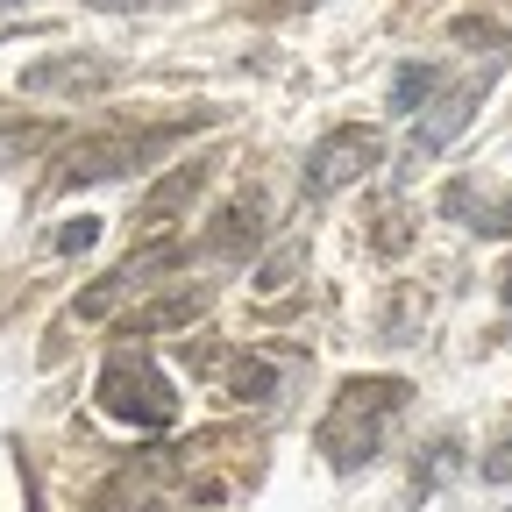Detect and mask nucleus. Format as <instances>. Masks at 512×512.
Wrapping results in <instances>:
<instances>
[{
	"label": "nucleus",
	"instance_id": "9d476101",
	"mask_svg": "<svg viewBox=\"0 0 512 512\" xmlns=\"http://www.w3.org/2000/svg\"><path fill=\"white\" fill-rule=\"evenodd\" d=\"M207 178H214V157H185L178 171H164V178L150 185V200L136 207V228H164V221H178V214L207 192Z\"/></svg>",
	"mask_w": 512,
	"mask_h": 512
},
{
	"label": "nucleus",
	"instance_id": "6e6552de",
	"mask_svg": "<svg viewBox=\"0 0 512 512\" xmlns=\"http://www.w3.org/2000/svg\"><path fill=\"white\" fill-rule=\"evenodd\" d=\"M264 221H271V207H264V192H242V200H228L221 214H214V228H207V256H221V264H249L256 249H264Z\"/></svg>",
	"mask_w": 512,
	"mask_h": 512
},
{
	"label": "nucleus",
	"instance_id": "1a4fd4ad",
	"mask_svg": "<svg viewBox=\"0 0 512 512\" xmlns=\"http://www.w3.org/2000/svg\"><path fill=\"white\" fill-rule=\"evenodd\" d=\"M207 306H214L207 285L157 292V299H143L136 313H121V320H114V342H143V335H164V328H192V320H207Z\"/></svg>",
	"mask_w": 512,
	"mask_h": 512
},
{
	"label": "nucleus",
	"instance_id": "dca6fc26",
	"mask_svg": "<svg viewBox=\"0 0 512 512\" xmlns=\"http://www.w3.org/2000/svg\"><path fill=\"white\" fill-rule=\"evenodd\" d=\"M29 150H43V128H0V171L22 164Z\"/></svg>",
	"mask_w": 512,
	"mask_h": 512
},
{
	"label": "nucleus",
	"instance_id": "39448f33",
	"mask_svg": "<svg viewBox=\"0 0 512 512\" xmlns=\"http://www.w3.org/2000/svg\"><path fill=\"white\" fill-rule=\"evenodd\" d=\"M185 256H192L185 242H150V249H136V256H121L107 278H93V285L79 292V306H72V313H79V320H107V313H121V299H136L150 278H171Z\"/></svg>",
	"mask_w": 512,
	"mask_h": 512
},
{
	"label": "nucleus",
	"instance_id": "f8f14e48",
	"mask_svg": "<svg viewBox=\"0 0 512 512\" xmlns=\"http://www.w3.org/2000/svg\"><path fill=\"white\" fill-rule=\"evenodd\" d=\"M228 399H235V406H271V399H278V363L256 356V349L235 356V363H228Z\"/></svg>",
	"mask_w": 512,
	"mask_h": 512
},
{
	"label": "nucleus",
	"instance_id": "4468645a",
	"mask_svg": "<svg viewBox=\"0 0 512 512\" xmlns=\"http://www.w3.org/2000/svg\"><path fill=\"white\" fill-rule=\"evenodd\" d=\"M299 271H306V242H278L264 264H256V292H285Z\"/></svg>",
	"mask_w": 512,
	"mask_h": 512
},
{
	"label": "nucleus",
	"instance_id": "7ed1b4c3",
	"mask_svg": "<svg viewBox=\"0 0 512 512\" xmlns=\"http://www.w3.org/2000/svg\"><path fill=\"white\" fill-rule=\"evenodd\" d=\"M171 136H178V128H100V136H79V143L57 150L50 185L79 192V185H100V178H121V171H143Z\"/></svg>",
	"mask_w": 512,
	"mask_h": 512
},
{
	"label": "nucleus",
	"instance_id": "f03ea898",
	"mask_svg": "<svg viewBox=\"0 0 512 512\" xmlns=\"http://www.w3.org/2000/svg\"><path fill=\"white\" fill-rule=\"evenodd\" d=\"M93 399L107 420L121 427H171L178 420V392H171V377L143 356V349H114L100 363V384H93Z\"/></svg>",
	"mask_w": 512,
	"mask_h": 512
},
{
	"label": "nucleus",
	"instance_id": "9b49d317",
	"mask_svg": "<svg viewBox=\"0 0 512 512\" xmlns=\"http://www.w3.org/2000/svg\"><path fill=\"white\" fill-rule=\"evenodd\" d=\"M484 86H491V79H470L463 93H448V100L434 107V121L413 128V157H434L441 143H456L463 128H470V114H477V100H484Z\"/></svg>",
	"mask_w": 512,
	"mask_h": 512
},
{
	"label": "nucleus",
	"instance_id": "20e7f679",
	"mask_svg": "<svg viewBox=\"0 0 512 512\" xmlns=\"http://www.w3.org/2000/svg\"><path fill=\"white\" fill-rule=\"evenodd\" d=\"M384 164V136L370 121H342V128H328L313 150H306V200H328V192H342V185H356L363 171H377Z\"/></svg>",
	"mask_w": 512,
	"mask_h": 512
},
{
	"label": "nucleus",
	"instance_id": "0eeeda50",
	"mask_svg": "<svg viewBox=\"0 0 512 512\" xmlns=\"http://www.w3.org/2000/svg\"><path fill=\"white\" fill-rule=\"evenodd\" d=\"M93 512H171V491H164V448L136 456L128 470H114L100 491H93Z\"/></svg>",
	"mask_w": 512,
	"mask_h": 512
},
{
	"label": "nucleus",
	"instance_id": "f3484780",
	"mask_svg": "<svg viewBox=\"0 0 512 512\" xmlns=\"http://www.w3.org/2000/svg\"><path fill=\"white\" fill-rule=\"evenodd\" d=\"M470 228H477V235H491V242H505V235H512V200L477 207V214H470Z\"/></svg>",
	"mask_w": 512,
	"mask_h": 512
},
{
	"label": "nucleus",
	"instance_id": "aec40b11",
	"mask_svg": "<svg viewBox=\"0 0 512 512\" xmlns=\"http://www.w3.org/2000/svg\"><path fill=\"white\" fill-rule=\"evenodd\" d=\"M8 8H15V0H0V15H8Z\"/></svg>",
	"mask_w": 512,
	"mask_h": 512
},
{
	"label": "nucleus",
	"instance_id": "423d86ee",
	"mask_svg": "<svg viewBox=\"0 0 512 512\" xmlns=\"http://www.w3.org/2000/svg\"><path fill=\"white\" fill-rule=\"evenodd\" d=\"M121 79V57H100V50H79V57H36L22 72V93H64V100H93Z\"/></svg>",
	"mask_w": 512,
	"mask_h": 512
},
{
	"label": "nucleus",
	"instance_id": "2eb2a0df",
	"mask_svg": "<svg viewBox=\"0 0 512 512\" xmlns=\"http://www.w3.org/2000/svg\"><path fill=\"white\" fill-rule=\"evenodd\" d=\"M100 242V221L93 214H79V221H64L57 235H50V249H64V256H79V249H93Z\"/></svg>",
	"mask_w": 512,
	"mask_h": 512
},
{
	"label": "nucleus",
	"instance_id": "f257e3e1",
	"mask_svg": "<svg viewBox=\"0 0 512 512\" xmlns=\"http://www.w3.org/2000/svg\"><path fill=\"white\" fill-rule=\"evenodd\" d=\"M413 399V384L406 377H349L335 406L320 413L313 441H320V456H328L335 470H363L377 448H384V427L399 420V406Z\"/></svg>",
	"mask_w": 512,
	"mask_h": 512
},
{
	"label": "nucleus",
	"instance_id": "a211bd4d",
	"mask_svg": "<svg viewBox=\"0 0 512 512\" xmlns=\"http://www.w3.org/2000/svg\"><path fill=\"white\" fill-rule=\"evenodd\" d=\"M477 470H484V484H512V434H505V441L491 448V456H484Z\"/></svg>",
	"mask_w": 512,
	"mask_h": 512
},
{
	"label": "nucleus",
	"instance_id": "ddd939ff",
	"mask_svg": "<svg viewBox=\"0 0 512 512\" xmlns=\"http://www.w3.org/2000/svg\"><path fill=\"white\" fill-rule=\"evenodd\" d=\"M441 86V64H399V79H392V114H420Z\"/></svg>",
	"mask_w": 512,
	"mask_h": 512
},
{
	"label": "nucleus",
	"instance_id": "6ab92c4d",
	"mask_svg": "<svg viewBox=\"0 0 512 512\" xmlns=\"http://www.w3.org/2000/svg\"><path fill=\"white\" fill-rule=\"evenodd\" d=\"M86 8H100V15H150V8H164V0H86Z\"/></svg>",
	"mask_w": 512,
	"mask_h": 512
}]
</instances>
